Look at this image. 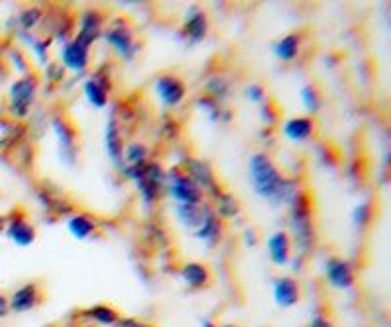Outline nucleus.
Listing matches in <instances>:
<instances>
[{
    "mask_svg": "<svg viewBox=\"0 0 391 327\" xmlns=\"http://www.w3.org/2000/svg\"><path fill=\"white\" fill-rule=\"evenodd\" d=\"M214 212L219 220H221V218L231 220V218H235V216L239 214V202L235 200L233 194H229V192H221L219 196L215 198Z\"/></svg>",
    "mask_w": 391,
    "mask_h": 327,
    "instance_id": "obj_27",
    "label": "nucleus"
},
{
    "mask_svg": "<svg viewBox=\"0 0 391 327\" xmlns=\"http://www.w3.org/2000/svg\"><path fill=\"white\" fill-rule=\"evenodd\" d=\"M223 327H237V326H231V324H227V326H223Z\"/></svg>",
    "mask_w": 391,
    "mask_h": 327,
    "instance_id": "obj_44",
    "label": "nucleus"
},
{
    "mask_svg": "<svg viewBox=\"0 0 391 327\" xmlns=\"http://www.w3.org/2000/svg\"><path fill=\"white\" fill-rule=\"evenodd\" d=\"M6 236L16 245L27 247L36 241V229H34V225L25 222L22 214H14L12 218L6 222Z\"/></svg>",
    "mask_w": 391,
    "mask_h": 327,
    "instance_id": "obj_14",
    "label": "nucleus"
},
{
    "mask_svg": "<svg viewBox=\"0 0 391 327\" xmlns=\"http://www.w3.org/2000/svg\"><path fill=\"white\" fill-rule=\"evenodd\" d=\"M200 327H217L214 324V322H210V319H202V324H200Z\"/></svg>",
    "mask_w": 391,
    "mask_h": 327,
    "instance_id": "obj_42",
    "label": "nucleus"
},
{
    "mask_svg": "<svg viewBox=\"0 0 391 327\" xmlns=\"http://www.w3.org/2000/svg\"><path fill=\"white\" fill-rule=\"evenodd\" d=\"M122 172L135 183L145 206H151L159 200L161 188L164 186V170L159 163L147 161L143 167H124Z\"/></svg>",
    "mask_w": 391,
    "mask_h": 327,
    "instance_id": "obj_3",
    "label": "nucleus"
},
{
    "mask_svg": "<svg viewBox=\"0 0 391 327\" xmlns=\"http://www.w3.org/2000/svg\"><path fill=\"white\" fill-rule=\"evenodd\" d=\"M85 317L94 322V324H100V326H115L120 322L118 312L110 306H92L85 312Z\"/></svg>",
    "mask_w": 391,
    "mask_h": 327,
    "instance_id": "obj_26",
    "label": "nucleus"
},
{
    "mask_svg": "<svg viewBox=\"0 0 391 327\" xmlns=\"http://www.w3.org/2000/svg\"><path fill=\"white\" fill-rule=\"evenodd\" d=\"M39 20H41V10L39 8H25L18 16V22L24 30H34L39 24Z\"/></svg>",
    "mask_w": 391,
    "mask_h": 327,
    "instance_id": "obj_32",
    "label": "nucleus"
},
{
    "mask_svg": "<svg viewBox=\"0 0 391 327\" xmlns=\"http://www.w3.org/2000/svg\"><path fill=\"white\" fill-rule=\"evenodd\" d=\"M106 151L114 161L115 167L124 169V139H122L115 118L108 120V124H106Z\"/></svg>",
    "mask_w": 391,
    "mask_h": 327,
    "instance_id": "obj_21",
    "label": "nucleus"
},
{
    "mask_svg": "<svg viewBox=\"0 0 391 327\" xmlns=\"http://www.w3.org/2000/svg\"><path fill=\"white\" fill-rule=\"evenodd\" d=\"M59 59H61L65 69H69V71H73V73H82V71L89 67L90 61L89 47L80 45V43L75 40L67 41L63 47H61Z\"/></svg>",
    "mask_w": 391,
    "mask_h": 327,
    "instance_id": "obj_12",
    "label": "nucleus"
},
{
    "mask_svg": "<svg viewBox=\"0 0 391 327\" xmlns=\"http://www.w3.org/2000/svg\"><path fill=\"white\" fill-rule=\"evenodd\" d=\"M260 118H262V122H266V124L276 122V110H274V106L270 104V102L262 104V108H260Z\"/></svg>",
    "mask_w": 391,
    "mask_h": 327,
    "instance_id": "obj_36",
    "label": "nucleus"
},
{
    "mask_svg": "<svg viewBox=\"0 0 391 327\" xmlns=\"http://www.w3.org/2000/svg\"><path fill=\"white\" fill-rule=\"evenodd\" d=\"M39 304V288L38 284H24L18 288L8 300V308L14 314H25L32 312Z\"/></svg>",
    "mask_w": 391,
    "mask_h": 327,
    "instance_id": "obj_15",
    "label": "nucleus"
},
{
    "mask_svg": "<svg viewBox=\"0 0 391 327\" xmlns=\"http://www.w3.org/2000/svg\"><path fill=\"white\" fill-rule=\"evenodd\" d=\"M300 47H302L300 34H288L274 43V55L280 61H293L300 55Z\"/></svg>",
    "mask_w": 391,
    "mask_h": 327,
    "instance_id": "obj_23",
    "label": "nucleus"
},
{
    "mask_svg": "<svg viewBox=\"0 0 391 327\" xmlns=\"http://www.w3.org/2000/svg\"><path fill=\"white\" fill-rule=\"evenodd\" d=\"M8 312H10V308H8V298L0 294V319H4V317L8 315Z\"/></svg>",
    "mask_w": 391,
    "mask_h": 327,
    "instance_id": "obj_40",
    "label": "nucleus"
},
{
    "mask_svg": "<svg viewBox=\"0 0 391 327\" xmlns=\"http://www.w3.org/2000/svg\"><path fill=\"white\" fill-rule=\"evenodd\" d=\"M82 91H85L87 100L94 108H104L108 104V94L112 91V79L104 71H96L90 79L85 80Z\"/></svg>",
    "mask_w": 391,
    "mask_h": 327,
    "instance_id": "obj_9",
    "label": "nucleus"
},
{
    "mask_svg": "<svg viewBox=\"0 0 391 327\" xmlns=\"http://www.w3.org/2000/svg\"><path fill=\"white\" fill-rule=\"evenodd\" d=\"M184 34L192 43H200L208 36V16L203 14L202 8L190 6L184 16Z\"/></svg>",
    "mask_w": 391,
    "mask_h": 327,
    "instance_id": "obj_17",
    "label": "nucleus"
},
{
    "mask_svg": "<svg viewBox=\"0 0 391 327\" xmlns=\"http://www.w3.org/2000/svg\"><path fill=\"white\" fill-rule=\"evenodd\" d=\"M182 280L188 284L190 288H203L210 284V269L202 264V262H186L180 271Z\"/></svg>",
    "mask_w": 391,
    "mask_h": 327,
    "instance_id": "obj_22",
    "label": "nucleus"
},
{
    "mask_svg": "<svg viewBox=\"0 0 391 327\" xmlns=\"http://www.w3.org/2000/svg\"><path fill=\"white\" fill-rule=\"evenodd\" d=\"M300 96H302L303 108H305L309 114H317V112H319V108H321V96H319V92H317L313 84H305V87H302Z\"/></svg>",
    "mask_w": 391,
    "mask_h": 327,
    "instance_id": "obj_30",
    "label": "nucleus"
},
{
    "mask_svg": "<svg viewBox=\"0 0 391 327\" xmlns=\"http://www.w3.org/2000/svg\"><path fill=\"white\" fill-rule=\"evenodd\" d=\"M10 57H12V61H14V65L18 67V71H22V73H25L27 71V63H25V59L20 55L18 52H12L10 53Z\"/></svg>",
    "mask_w": 391,
    "mask_h": 327,
    "instance_id": "obj_38",
    "label": "nucleus"
},
{
    "mask_svg": "<svg viewBox=\"0 0 391 327\" xmlns=\"http://www.w3.org/2000/svg\"><path fill=\"white\" fill-rule=\"evenodd\" d=\"M313 131H315V122L309 116H295V118L286 120L284 128H282L284 137H288L293 144L307 142L313 135Z\"/></svg>",
    "mask_w": 391,
    "mask_h": 327,
    "instance_id": "obj_16",
    "label": "nucleus"
},
{
    "mask_svg": "<svg viewBox=\"0 0 391 327\" xmlns=\"http://www.w3.org/2000/svg\"><path fill=\"white\" fill-rule=\"evenodd\" d=\"M198 106L202 108V110H205L208 114H210V120L212 122H217L219 120V116H221V108H219V102H215V100H212V98H200L198 100Z\"/></svg>",
    "mask_w": 391,
    "mask_h": 327,
    "instance_id": "obj_33",
    "label": "nucleus"
},
{
    "mask_svg": "<svg viewBox=\"0 0 391 327\" xmlns=\"http://www.w3.org/2000/svg\"><path fill=\"white\" fill-rule=\"evenodd\" d=\"M67 229H69V234L75 237V239L85 241V239H89L96 232V223L92 222L89 216H85V214H75L73 218H69Z\"/></svg>",
    "mask_w": 391,
    "mask_h": 327,
    "instance_id": "obj_25",
    "label": "nucleus"
},
{
    "mask_svg": "<svg viewBox=\"0 0 391 327\" xmlns=\"http://www.w3.org/2000/svg\"><path fill=\"white\" fill-rule=\"evenodd\" d=\"M274 300L280 308H291L300 300V284L290 276H278L274 280Z\"/></svg>",
    "mask_w": 391,
    "mask_h": 327,
    "instance_id": "obj_19",
    "label": "nucleus"
},
{
    "mask_svg": "<svg viewBox=\"0 0 391 327\" xmlns=\"http://www.w3.org/2000/svg\"><path fill=\"white\" fill-rule=\"evenodd\" d=\"M164 184H166L168 196L177 204H202L203 190L180 169L164 174Z\"/></svg>",
    "mask_w": 391,
    "mask_h": 327,
    "instance_id": "obj_4",
    "label": "nucleus"
},
{
    "mask_svg": "<svg viewBox=\"0 0 391 327\" xmlns=\"http://www.w3.org/2000/svg\"><path fill=\"white\" fill-rule=\"evenodd\" d=\"M36 91H38V80L32 75H25L22 79L14 80L10 91H8L10 114L14 118L24 120L30 114V108H32L34 98H36Z\"/></svg>",
    "mask_w": 391,
    "mask_h": 327,
    "instance_id": "obj_5",
    "label": "nucleus"
},
{
    "mask_svg": "<svg viewBox=\"0 0 391 327\" xmlns=\"http://www.w3.org/2000/svg\"><path fill=\"white\" fill-rule=\"evenodd\" d=\"M307 327H333V324H331V319L325 317V315H313V317L309 319V326Z\"/></svg>",
    "mask_w": 391,
    "mask_h": 327,
    "instance_id": "obj_37",
    "label": "nucleus"
},
{
    "mask_svg": "<svg viewBox=\"0 0 391 327\" xmlns=\"http://www.w3.org/2000/svg\"><path fill=\"white\" fill-rule=\"evenodd\" d=\"M325 276L328 284L337 290H348L354 286V271L350 262L339 257H331L325 262Z\"/></svg>",
    "mask_w": 391,
    "mask_h": 327,
    "instance_id": "obj_11",
    "label": "nucleus"
},
{
    "mask_svg": "<svg viewBox=\"0 0 391 327\" xmlns=\"http://www.w3.org/2000/svg\"><path fill=\"white\" fill-rule=\"evenodd\" d=\"M102 22H104V18L98 10H87L80 16V27H78L75 41L90 49V45L100 38Z\"/></svg>",
    "mask_w": 391,
    "mask_h": 327,
    "instance_id": "obj_13",
    "label": "nucleus"
},
{
    "mask_svg": "<svg viewBox=\"0 0 391 327\" xmlns=\"http://www.w3.org/2000/svg\"><path fill=\"white\" fill-rule=\"evenodd\" d=\"M32 45H34V52L38 55V59L41 63H47V57H45V53L49 49V41H34L32 40Z\"/></svg>",
    "mask_w": 391,
    "mask_h": 327,
    "instance_id": "obj_35",
    "label": "nucleus"
},
{
    "mask_svg": "<svg viewBox=\"0 0 391 327\" xmlns=\"http://www.w3.org/2000/svg\"><path fill=\"white\" fill-rule=\"evenodd\" d=\"M268 255L274 264L278 267H286L290 262V236L286 232H274L266 241Z\"/></svg>",
    "mask_w": 391,
    "mask_h": 327,
    "instance_id": "obj_20",
    "label": "nucleus"
},
{
    "mask_svg": "<svg viewBox=\"0 0 391 327\" xmlns=\"http://www.w3.org/2000/svg\"><path fill=\"white\" fill-rule=\"evenodd\" d=\"M290 232L295 245L302 253H307L313 249L315 243V229H313V216H311V204L305 192H298L290 202Z\"/></svg>",
    "mask_w": 391,
    "mask_h": 327,
    "instance_id": "obj_2",
    "label": "nucleus"
},
{
    "mask_svg": "<svg viewBox=\"0 0 391 327\" xmlns=\"http://www.w3.org/2000/svg\"><path fill=\"white\" fill-rule=\"evenodd\" d=\"M205 91H208V98H212L215 102H221V100H225L229 94V84L227 80L223 79V77H212V79L205 82Z\"/></svg>",
    "mask_w": 391,
    "mask_h": 327,
    "instance_id": "obj_29",
    "label": "nucleus"
},
{
    "mask_svg": "<svg viewBox=\"0 0 391 327\" xmlns=\"http://www.w3.org/2000/svg\"><path fill=\"white\" fill-rule=\"evenodd\" d=\"M51 130L57 137V144L61 149V159L67 165H75L78 147H76V131L73 130V126L63 116H55L51 120Z\"/></svg>",
    "mask_w": 391,
    "mask_h": 327,
    "instance_id": "obj_7",
    "label": "nucleus"
},
{
    "mask_svg": "<svg viewBox=\"0 0 391 327\" xmlns=\"http://www.w3.org/2000/svg\"><path fill=\"white\" fill-rule=\"evenodd\" d=\"M372 220V204L370 202H362L358 204L353 214V222L358 229H364L368 223Z\"/></svg>",
    "mask_w": 391,
    "mask_h": 327,
    "instance_id": "obj_31",
    "label": "nucleus"
},
{
    "mask_svg": "<svg viewBox=\"0 0 391 327\" xmlns=\"http://www.w3.org/2000/svg\"><path fill=\"white\" fill-rule=\"evenodd\" d=\"M104 40L108 41L112 47L115 49V53L122 57V59H133L135 57V52H137V43L133 40V34L131 30L127 27V24H124L122 20H118L112 30H108L104 34Z\"/></svg>",
    "mask_w": 391,
    "mask_h": 327,
    "instance_id": "obj_8",
    "label": "nucleus"
},
{
    "mask_svg": "<svg viewBox=\"0 0 391 327\" xmlns=\"http://www.w3.org/2000/svg\"><path fill=\"white\" fill-rule=\"evenodd\" d=\"M155 92L161 98V102L164 106H178L184 96H186V87L184 82L175 77V75H161L159 79L155 80Z\"/></svg>",
    "mask_w": 391,
    "mask_h": 327,
    "instance_id": "obj_10",
    "label": "nucleus"
},
{
    "mask_svg": "<svg viewBox=\"0 0 391 327\" xmlns=\"http://www.w3.org/2000/svg\"><path fill=\"white\" fill-rule=\"evenodd\" d=\"M124 167H143L147 163V147L143 144H129L124 147Z\"/></svg>",
    "mask_w": 391,
    "mask_h": 327,
    "instance_id": "obj_28",
    "label": "nucleus"
},
{
    "mask_svg": "<svg viewBox=\"0 0 391 327\" xmlns=\"http://www.w3.org/2000/svg\"><path fill=\"white\" fill-rule=\"evenodd\" d=\"M212 212L214 210L210 206H202V204H178L175 208V216L184 227H190L196 232Z\"/></svg>",
    "mask_w": 391,
    "mask_h": 327,
    "instance_id": "obj_18",
    "label": "nucleus"
},
{
    "mask_svg": "<svg viewBox=\"0 0 391 327\" xmlns=\"http://www.w3.org/2000/svg\"><path fill=\"white\" fill-rule=\"evenodd\" d=\"M245 94H247V98L251 100V102H256V104H262L266 98V92L265 89L260 87V84H249L247 89H245Z\"/></svg>",
    "mask_w": 391,
    "mask_h": 327,
    "instance_id": "obj_34",
    "label": "nucleus"
},
{
    "mask_svg": "<svg viewBox=\"0 0 391 327\" xmlns=\"http://www.w3.org/2000/svg\"><path fill=\"white\" fill-rule=\"evenodd\" d=\"M249 183L254 192L272 206H290L291 200L300 192L298 183L284 177L272 159L265 153H254L249 159Z\"/></svg>",
    "mask_w": 391,
    "mask_h": 327,
    "instance_id": "obj_1",
    "label": "nucleus"
},
{
    "mask_svg": "<svg viewBox=\"0 0 391 327\" xmlns=\"http://www.w3.org/2000/svg\"><path fill=\"white\" fill-rule=\"evenodd\" d=\"M4 229H6V218H2V216H0V234H2Z\"/></svg>",
    "mask_w": 391,
    "mask_h": 327,
    "instance_id": "obj_43",
    "label": "nucleus"
},
{
    "mask_svg": "<svg viewBox=\"0 0 391 327\" xmlns=\"http://www.w3.org/2000/svg\"><path fill=\"white\" fill-rule=\"evenodd\" d=\"M245 239H247V245H254L256 243V232L254 229H247L245 232Z\"/></svg>",
    "mask_w": 391,
    "mask_h": 327,
    "instance_id": "obj_41",
    "label": "nucleus"
},
{
    "mask_svg": "<svg viewBox=\"0 0 391 327\" xmlns=\"http://www.w3.org/2000/svg\"><path fill=\"white\" fill-rule=\"evenodd\" d=\"M194 236L198 237L202 243H208V245H215L221 237V220L215 216V212H212L203 223L194 232Z\"/></svg>",
    "mask_w": 391,
    "mask_h": 327,
    "instance_id": "obj_24",
    "label": "nucleus"
},
{
    "mask_svg": "<svg viewBox=\"0 0 391 327\" xmlns=\"http://www.w3.org/2000/svg\"><path fill=\"white\" fill-rule=\"evenodd\" d=\"M118 324H120V327H153L143 324V322H137V319H133V317H124V319H120Z\"/></svg>",
    "mask_w": 391,
    "mask_h": 327,
    "instance_id": "obj_39",
    "label": "nucleus"
},
{
    "mask_svg": "<svg viewBox=\"0 0 391 327\" xmlns=\"http://www.w3.org/2000/svg\"><path fill=\"white\" fill-rule=\"evenodd\" d=\"M182 172L188 174L190 179L198 184L202 190L210 192V196L214 198V200L223 192L221 186L217 184L214 169H212L205 161H202V159H194V157L184 159V163H182Z\"/></svg>",
    "mask_w": 391,
    "mask_h": 327,
    "instance_id": "obj_6",
    "label": "nucleus"
}]
</instances>
